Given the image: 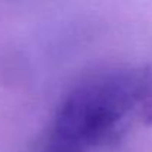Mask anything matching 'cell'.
I'll list each match as a JSON object with an SVG mask.
<instances>
[{"label":"cell","instance_id":"1","mask_svg":"<svg viewBox=\"0 0 152 152\" xmlns=\"http://www.w3.org/2000/svg\"><path fill=\"white\" fill-rule=\"evenodd\" d=\"M152 124V67L91 75L60 104L49 134L84 152L118 143L133 124Z\"/></svg>","mask_w":152,"mask_h":152},{"label":"cell","instance_id":"2","mask_svg":"<svg viewBox=\"0 0 152 152\" xmlns=\"http://www.w3.org/2000/svg\"><path fill=\"white\" fill-rule=\"evenodd\" d=\"M43 152H84L78 146H75L63 139H58L52 134H48V140L45 143Z\"/></svg>","mask_w":152,"mask_h":152}]
</instances>
